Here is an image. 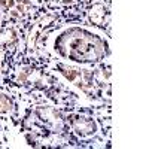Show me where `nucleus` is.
<instances>
[{"label":"nucleus","instance_id":"f257e3e1","mask_svg":"<svg viewBox=\"0 0 149 149\" xmlns=\"http://www.w3.org/2000/svg\"><path fill=\"white\" fill-rule=\"evenodd\" d=\"M73 127L79 136H91L95 133V124L88 118H78L73 121Z\"/></svg>","mask_w":149,"mask_h":149}]
</instances>
